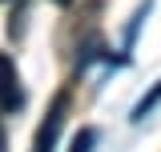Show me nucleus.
I'll use <instances>...</instances> for the list:
<instances>
[{
	"instance_id": "obj_3",
	"label": "nucleus",
	"mask_w": 161,
	"mask_h": 152,
	"mask_svg": "<svg viewBox=\"0 0 161 152\" xmlns=\"http://www.w3.org/2000/svg\"><path fill=\"white\" fill-rule=\"evenodd\" d=\"M157 104H161V80H157V84H153V88H149V92L137 100V108H133V120H145V116L153 112Z\"/></svg>"
},
{
	"instance_id": "obj_4",
	"label": "nucleus",
	"mask_w": 161,
	"mask_h": 152,
	"mask_svg": "<svg viewBox=\"0 0 161 152\" xmlns=\"http://www.w3.org/2000/svg\"><path fill=\"white\" fill-rule=\"evenodd\" d=\"M93 144H97V128H80L73 136V148L69 152H93Z\"/></svg>"
},
{
	"instance_id": "obj_2",
	"label": "nucleus",
	"mask_w": 161,
	"mask_h": 152,
	"mask_svg": "<svg viewBox=\"0 0 161 152\" xmlns=\"http://www.w3.org/2000/svg\"><path fill=\"white\" fill-rule=\"evenodd\" d=\"M0 64H4V112H8V116H16V108L24 104L20 76H16V64H12V56H8V52L0 56Z\"/></svg>"
},
{
	"instance_id": "obj_5",
	"label": "nucleus",
	"mask_w": 161,
	"mask_h": 152,
	"mask_svg": "<svg viewBox=\"0 0 161 152\" xmlns=\"http://www.w3.org/2000/svg\"><path fill=\"white\" fill-rule=\"evenodd\" d=\"M57 4H60V8H69V4H73V0H57Z\"/></svg>"
},
{
	"instance_id": "obj_1",
	"label": "nucleus",
	"mask_w": 161,
	"mask_h": 152,
	"mask_svg": "<svg viewBox=\"0 0 161 152\" xmlns=\"http://www.w3.org/2000/svg\"><path fill=\"white\" fill-rule=\"evenodd\" d=\"M64 112H69V92H57L48 116L40 120V128H36V152H53L57 148V136L64 128Z\"/></svg>"
}]
</instances>
